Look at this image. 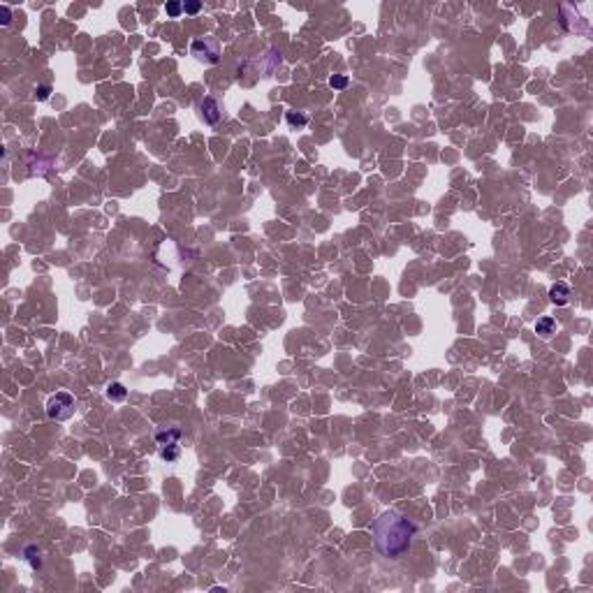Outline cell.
Masks as SVG:
<instances>
[{
    "instance_id": "11",
    "label": "cell",
    "mask_w": 593,
    "mask_h": 593,
    "mask_svg": "<svg viewBox=\"0 0 593 593\" xmlns=\"http://www.w3.org/2000/svg\"><path fill=\"white\" fill-rule=\"evenodd\" d=\"M285 118H287V123H290V125H294V128H304L308 123V118L304 114H299V111H287Z\"/></svg>"
},
{
    "instance_id": "15",
    "label": "cell",
    "mask_w": 593,
    "mask_h": 593,
    "mask_svg": "<svg viewBox=\"0 0 593 593\" xmlns=\"http://www.w3.org/2000/svg\"><path fill=\"white\" fill-rule=\"evenodd\" d=\"M199 10H202V3H197V0H192V3H183V12H186V14H197Z\"/></svg>"
},
{
    "instance_id": "5",
    "label": "cell",
    "mask_w": 593,
    "mask_h": 593,
    "mask_svg": "<svg viewBox=\"0 0 593 593\" xmlns=\"http://www.w3.org/2000/svg\"><path fill=\"white\" fill-rule=\"evenodd\" d=\"M549 299L556 306H566V304L570 302V287H568L566 283H554V285L549 287Z\"/></svg>"
},
{
    "instance_id": "14",
    "label": "cell",
    "mask_w": 593,
    "mask_h": 593,
    "mask_svg": "<svg viewBox=\"0 0 593 593\" xmlns=\"http://www.w3.org/2000/svg\"><path fill=\"white\" fill-rule=\"evenodd\" d=\"M35 95H37L39 102L49 100V95H51V86H49V83H42V86H37V88H35Z\"/></svg>"
},
{
    "instance_id": "8",
    "label": "cell",
    "mask_w": 593,
    "mask_h": 593,
    "mask_svg": "<svg viewBox=\"0 0 593 593\" xmlns=\"http://www.w3.org/2000/svg\"><path fill=\"white\" fill-rule=\"evenodd\" d=\"M554 329H556V320H554V318H549V315H544V318H540L538 322H535V331H538L540 336H549V334H554Z\"/></svg>"
},
{
    "instance_id": "4",
    "label": "cell",
    "mask_w": 593,
    "mask_h": 593,
    "mask_svg": "<svg viewBox=\"0 0 593 593\" xmlns=\"http://www.w3.org/2000/svg\"><path fill=\"white\" fill-rule=\"evenodd\" d=\"M199 116L204 123H218L220 121V105L216 98H204L199 102Z\"/></svg>"
},
{
    "instance_id": "13",
    "label": "cell",
    "mask_w": 593,
    "mask_h": 593,
    "mask_svg": "<svg viewBox=\"0 0 593 593\" xmlns=\"http://www.w3.org/2000/svg\"><path fill=\"white\" fill-rule=\"evenodd\" d=\"M329 86L331 88H338V91H341V88L348 86V77H346V74H334V77L329 79Z\"/></svg>"
},
{
    "instance_id": "7",
    "label": "cell",
    "mask_w": 593,
    "mask_h": 593,
    "mask_svg": "<svg viewBox=\"0 0 593 593\" xmlns=\"http://www.w3.org/2000/svg\"><path fill=\"white\" fill-rule=\"evenodd\" d=\"M179 456H181V447H179V443L162 445V447H160V459H162V461L172 463V461H176Z\"/></svg>"
},
{
    "instance_id": "3",
    "label": "cell",
    "mask_w": 593,
    "mask_h": 593,
    "mask_svg": "<svg viewBox=\"0 0 593 593\" xmlns=\"http://www.w3.org/2000/svg\"><path fill=\"white\" fill-rule=\"evenodd\" d=\"M190 54L204 63H218L220 61V44L214 37H204V39H195L190 44Z\"/></svg>"
},
{
    "instance_id": "2",
    "label": "cell",
    "mask_w": 593,
    "mask_h": 593,
    "mask_svg": "<svg viewBox=\"0 0 593 593\" xmlns=\"http://www.w3.org/2000/svg\"><path fill=\"white\" fill-rule=\"evenodd\" d=\"M74 412V396L67 392H58L47 401V415L51 419H67Z\"/></svg>"
},
{
    "instance_id": "12",
    "label": "cell",
    "mask_w": 593,
    "mask_h": 593,
    "mask_svg": "<svg viewBox=\"0 0 593 593\" xmlns=\"http://www.w3.org/2000/svg\"><path fill=\"white\" fill-rule=\"evenodd\" d=\"M165 12L170 14L172 19L181 17V14H183V3H167V5H165Z\"/></svg>"
},
{
    "instance_id": "16",
    "label": "cell",
    "mask_w": 593,
    "mask_h": 593,
    "mask_svg": "<svg viewBox=\"0 0 593 593\" xmlns=\"http://www.w3.org/2000/svg\"><path fill=\"white\" fill-rule=\"evenodd\" d=\"M10 23V7L3 5V26H7Z\"/></svg>"
},
{
    "instance_id": "10",
    "label": "cell",
    "mask_w": 593,
    "mask_h": 593,
    "mask_svg": "<svg viewBox=\"0 0 593 593\" xmlns=\"http://www.w3.org/2000/svg\"><path fill=\"white\" fill-rule=\"evenodd\" d=\"M23 554H26V561L30 563V568H33V570H39V568H42V559H39L37 547H26V552H23Z\"/></svg>"
},
{
    "instance_id": "1",
    "label": "cell",
    "mask_w": 593,
    "mask_h": 593,
    "mask_svg": "<svg viewBox=\"0 0 593 593\" xmlns=\"http://www.w3.org/2000/svg\"><path fill=\"white\" fill-rule=\"evenodd\" d=\"M417 526L399 510H385L373 524V544L385 559H401L412 544Z\"/></svg>"
},
{
    "instance_id": "9",
    "label": "cell",
    "mask_w": 593,
    "mask_h": 593,
    "mask_svg": "<svg viewBox=\"0 0 593 593\" xmlns=\"http://www.w3.org/2000/svg\"><path fill=\"white\" fill-rule=\"evenodd\" d=\"M107 396H109L111 401H123V399L128 396L125 385H121V383H111L109 387H107Z\"/></svg>"
},
{
    "instance_id": "6",
    "label": "cell",
    "mask_w": 593,
    "mask_h": 593,
    "mask_svg": "<svg viewBox=\"0 0 593 593\" xmlns=\"http://www.w3.org/2000/svg\"><path fill=\"white\" fill-rule=\"evenodd\" d=\"M155 440H158V445L162 447V445H172V443H179L181 440V429H160L158 434H155Z\"/></svg>"
}]
</instances>
